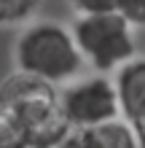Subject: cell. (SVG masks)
<instances>
[{
    "label": "cell",
    "mask_w": 145,
    "mask_h": 148,
    "mask_svg": "<svg viewBox=\"0 0 145 148\" xmlns=\"http://www.w3.org/2000/svg\"><path fill=\"white\" fill-rule=\"evenodd\" d=\"M57 148H99L91 129H73Z\"/></svg>",
    "instance_id": "11"
},
{
    "label": "cell",
    "mask_w": 145,
    "mask_h": 148,
    "mask_svg": "<svg viewBox=\"0 0 145 148\" xmlns=\"http://www.w3.org/2000/svg\"><path fill=\"white\" fill-rule=\"evenodd\" d=\"M30 148H35V145H30Z\"/></svg>",
    "instance_id": "13"
},
{
    "label": "cell",
    "mask_w": 145,
    "mask_h": 148,
    "mask_svg": "<svg viewBox=\"0 0 145 148\" xmlns=\"http://www.w3.org/2000/svg\"><path fill=\"white\" fill-rule=\"evenodd\" d=\"M97 137V145L99 148H140V140L134 135V127L129 124L126 119H116L105 127H97L91 129Z\"/></svg>",
    "instance_id": "6"
},
{
    "label": "cell",
    "mask_w": 145,
    "mask_h": 148,
    "mask_svg": "<svg viewBox=\"0 0 145 148\" xmlns=\"http://www.w3.org/2000/svg\"><path fill=\"white\" fill-rule=\"evenodd\" d=\"M78 16H99L118 11V0H67Z\"/></svg>",
    "instance_id": "9"
},
{
    "label": "cell",
    "mask_w": 145,
    "mask_h": 148,
    "mask_svg": "<svg viewBox=\"0 0 145 148\" xmlns=\"http://www.w3.org/2000/svg\"><path fill=\"white\" fill-rule=\"evenodd\" d=\"M0 108H5L22 124L30 145L35 148H57L73 132L59 105V89L24 73H14L3 81Z\"/></svg>",
    "instance_id": "2"
},
{
    "label": "cell",
    "mask_w": 145,
    "mask_h": 148,
    "mask_svg": "<svg viewBox=\"0 0 145 148\" xmlns=\"http://www.w3.org/2000/svg\"><path fill=\"white\" fill-rule=\"evenodd\" d=\"M0 148H30L22 124L5 108H0Z\"/></svg>",
    "instance_id": "8"
},
{
    "label": "cell",
    "mask_w": 145,
    "mask_h": 148,
    "mask_svg": "<svg viewBox=\"0 0 145 148\" xmlns=\"http://www.w3.org/2000/svg\"><path fill=\"white\" fill-rule=\"evenodd\" d=\"M43 0H0V27H11L30 19Z\"/></svg>",
    "instance_id": "7"
},
{
    "label": "cell",
    "mask_w": 145,
    "mask_h": 148,
    "mask_svg": "<svg viewBox=\"0 0 145 148\" xmlns=\"http://www.w3.org/2000/svg\"><path fill=\"white\" fill-rule=\"evenodd\" d=\"M121 113L129 124L145 121V59H132L113 78Z\"/></svg>",
    "instance_id": "5"
},
{
    "label": "cell",
    "mask_w": 145,
    "mask_h": 148,
    "mask_svg": "<svg viewBox=\"0 0 145 148\" xmlns=\"http://www.w3.org/2000/svg\"><path fill=\"white\" fill-rule=\"evenodd\" d=\"M83 62L94 67L97 75L118 73L124 65L137 59V43H134V27L118 11L99 14V16H75L70 24Z\"/></svg>",
    "instance_id": "3"
},
{
    "label": "cell",
    "mask_w": 145,
    "mask_h": 148,
    "mask_svg": "<svg viewBox=\"0 0 145 148\" xmlns=\"http://www.w3.org/2000/svg\"><path fill=\"white\" fill-rule=\"evenodd\" d=\"M134 127V135H137V140H140V148H145V121H137V124H132Z\"/></svg>",
    "instance_id": "12"
},
{
    "label": "cell",
    "mask_w": 145,
    "mask_h": 148,
    "mask_svg": "<svg viewBox=\"0 0 145 148\" xmlns=\"http://www.w3.org/2000/svg\"><path fill=\"white\" fill-rule=\"evenodd\" d=\"M59 105L73 129H97L121 119L116 84L108 75L75 78L59 89Z\"/></svg>",
    "instance_id": "4"
},
{
    "label": "cell",
    "mask_w": 145,
    "mask_h": 148,
    "mask_svg": "<svg viewBox=\"0 0 145 148\" xmlns=\"http://www.w3.org/2000/svg\"><path fill=\"white\" fill-rule=\"evenodd\" d=\"M118 14L132 27H145V0H118Z\"/></svg>",
    "instance_id": "10"
},
{
    "label": "cell",
    "mask_w": 145,
    "mask_h": 148,
    "mask_svg": "<svg viewBox=\"0 0 145 148\" xmlns=\"http://www.w3.org/2000/svg\"><path fill=\"white\" fill-rule=\"evenodd\" d=\"M14 65L16 73L38 78L57 89L81 78L86 62L75 46L70 27H62L57 22H35L24 27L16 38Z\"/></svg>",
    "instance_id": "1"
}]
</instances>
